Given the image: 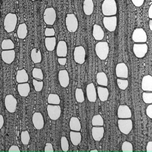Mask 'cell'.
I'll return each instance as SVG.
<instances>
[{
  "instance_id": "cell-1",
  "label": "cell",
  "mask_w": 152,
  "mask_h": 152,
  "mask_svg": "<svg viewBox=\"0 0 152 152\" xmlns=\"http://www.w3.org/2000/svg\"><path fill=\"white\" fill-rule=\"evenodd\" d=\"M102 11L105 16L115 15L117 12V4L115 0H104L102 5Z\"/></svg>"
},
{
  "instance_id": "cell-2",
  "label": "cell",
  "mask_w": 152,
  "mask_h": 152,
  "mask_svg": "<svg viewBox=\"0 0 152 152\" xmlns=\"http://www.w3.org/2000/svg\"><path fill=\"white\" fill-rule=\"evenodd\" d=\"M18 23V17L15 14L10 13L6 15L4 21V29L8 33L15 31Z\"/></svg>"
},
{
  "instance_id": "cell-3",
  "label": "cell",
  "mask_w": 152,
  "mask_h": 152,
  "mask_svg": "<svg viewBox=\"0 0 152 152\" xmlns=\"http://www.w3.org/2000/svg\"><path fill=\"white\" fill-rule=\"evenodd\" d=\"M95 51L97 56L102 60L106 59L109 52V47L106 42H99L96 44Z\"/></svg>"
},
{
  "instance_id": "cell-4",
  "label": "cell",
  "mask_w": 152,
  "mask_h": 152,
  "mask_svg": "<svg viewBox=\"0 0 152 152\" xmlns=\"http://www.w3.org/2000/svg\"><path fill=\"white\" fill-rule=\"evenodd\" d=\"M66 26L67 31L70 33H75L77 31L79 23L76 16L74 14H67L66 18Z\"/></svg>"
},
{
  "instance_id": "cell-5",
  "label": "cell",
  "mask_w": 152,
  "mask_h": 152,
  "mask_svg": "<svg viewBox=\"0 0 152 152\" xmlns=\"http://www.w3.org/2000/svg\"><path fill=\"white\" fill-rule=\"evenodd\" d=\"M118 127L120 131L128 135L131 131L133 128L132 120L129 119H120L118 120Z\"/></svg>"
},
{
  "instance_id": "cell-6",
  "label": "cell",
  "mask_w": 152,
  "mask_h": 152,
  "mask_svg": "<svg viewBox=\"0 0 152 152\" xmlns=\"http://www.w3.org/2000/svg\"><path fill=\"white\" fill-rule=\"evenodd\" d=\"M57 15L54 8H48L45 10L43 14V20L46 24L52 26L56 20Z\"/></svg>"
},
{
  "instance_id": "cell-7",
  "label": "cell",
  "mask_w": 152,
  "mask_h": 152,
  "mask_svg": "<svg viewBox=\"0 0 152 152\" xmlns=\"http://www.w3.org/2000/svg\"><path fill=\"white\" fill-rule=\"evenodd\" d=\"M132 39L135 43H145L147 41V35L144 29L136 28L133 31Z\"/></svg>"
},
{
  "instance_id": "cell-8",
  "label": "cell",
  "mask_w": 152,
  "mask_h": 152,
  "mask_svg": "<svg viewBox=\"0 0 152 152\" xmlns=\"http://www.w3.org/2000/svg\"><path fill=\"white\" fill-rule=\"evenodd\" d=\"M47 112L49 117L51 120L56 121L60 118L62 111L59 105L49 104L47 106Z\"/></svg>"
},
{
  "instance_id": "cell-9",
  "label": "cell",
  "mask_w": 152,
  "mask_h": 152,
  "mask_svg": "<svg viewBox=\"0 0 152 152\" xmlns=\"http://www.w3.org/2000/svg\"><path fill=\"white\" fill-rule=\"evenodd\" d=\"M74 58L75 61L79 64H83L85 62L86 53L85 49L83 46L75 47L74 51Z\"/></svg>"
},
{
  "instance_id": "cell-10",
  "label": "cell",
  "mask_w": 152,
  "mask_h": 152,
  "mask_svg": "<svg viewBox=\"0 0 152 152\" xmlns=\"http://www.w3.org/2000/svg\"><path fill=\"white\" fill-rule=\"evenodd\" d=\"M148 51L147 44L144 43H135L133 46V51L135 56L138 58L144 57Z\"/></svg>"
},
{
  "instance_id": "cell-11",
  "label": "cell",
  "mask_w": 152,
  "mask_h": 152,
  "mask_svg": "<svg viewBox=\"0 0 152 152\" xmlns=\"http://www.w3.org/2000/svg\"><path fill=\"white\" fill-rule=\"evenodd\" d=\"M103 24L107 31L110 32L115 31L117 27V17L115 15L104 17L103 18Z\"/></svg>"
},
{
  "instance_id": "cell-12",
  "label": "cell",
  "mask_w": 152,
  "mask_h": 152,
  "mask_svg": "<svg viewBox=\"0 0 152 152\" xmlns=\"http://www.w3.org/2000/svg\"><path fill=\"white\" fill-rule=\"evenodd\" d=\"M18 101L15 96L12 95H8L5 99V105L6 109L10 113L15 112L17 107Z\"/></svg>"
},
{
  "instance_id": "cell-13",
  "label": "cell",
  "mask_w": 152,
  "mask_h": 152,
  "mask_svg": "<svg viewBox=\"0 0 152 152\" xmlns=\"http://www.w3.org/2000/svg\"><path fill=\"white\" fill-rule=\"evenodd\" d=\"M115 74L118 78L127 79L129 77V69L125 63L117 64L115 67Z\"/></svg>"
},
{
  "instance_id": "cell-14",
  "label": "cell",
  "mask_w": 152,
  "mask_h": 152,
  "mask_svg": "<svg viewBox=\"0 0 152 152\" xmlns=\"http://www.w3.org/2000/svg\"><path fill=\"white\" fill-rule=\"evenodd\" d=\"M131 110L126 105H120L117 110V116L119 119H129L132 117Z\"/></svg>"
},
{
  "instance_id": "cell-15",
  "label": "cell",
  "mask_w": 152,
  "mask_h": 152,
  "mask_svg": "<svg viewBox=\"0 0 152 152\" xmlns=\"http://www.w3.org/2000/svg\"><path fill=\"white\" fill-rule=\"evenodd\" d=\"M58 80L61 86L64 88L68 87L70 83L69 73L66 69L60 70L58 72Z\"/></svg>"
},
{
  "instance_id": "cell-16",
  "label": "cell",
  "mask_w": 152,
  "mask_h": 152,
  "mask_svg": "<svg viewBox=\"0 0 152 152\" xmlns=\"http://www.w3.org/2000/svg\"><path fill=\"white\" fill-rule=\"evenodd\" d=\"M86 94L87 98L89 102H94L96 101L97 93L95 85L93 83H89L86 87Z\"/></svg>"
},
{
  "instance_id": "cell-17",
  "label": "cell",
  "mask_w": 152,
  "mask_h": 152,
  "mask_svg": "<svg viewBox=\"0 0 152 152\" xmlns=\"http://www.w3.org/2000/svg\"><path fill=\"white\" fill-rule=\"evenodd\" d=\"M32 122L35 129L40 130L43 129L44 125V121L41 113L36 112L32 116Z\"/></svg>"
},
{
  "instance_id": "cell-18",
  "label": "cell",
  "mask_w": 152,
  "mask_h": 152,
  "mask_svg": "<svg viewBox=\"0 0 152 152\" xmlns=\"http://www.w3.org/2000/svg\"><path fill=\"white\" fill-rule=\"evenodd\" d=\"M15 56V51L14 49L3 50L1 54L2 60L8 64H10L14 62Z\"/></svg>"
},
{
  "instance_id": "cell-19",
  "label": "cell",
  "mask_w": 152,
  "mask_h": 152,
  "mask_svg": "<svg viewBox=\"0 0 152 152\" xmlns=\"http://www.w3.org/2000/svg\"><path fill=\"white\" fill-rule=\"evenodd\" d=\"M104 133L103 126H94L91 129V134L93 139L96 141H100L103 138Z\"/></svg>"
},
{
  "instance_id": "cell-20",
  "label": "cell",
  "mask_w": 152,
  "mask_h": 152,
  "mask_svg": "<svg viewBox=\"0 0 152 152\" xmlns=\"http://www.w3.org/2000/svg\"><path fill=\"white\" fill-rule=\"evenodd\" d=\"M68 48L67 44L64 41L58 42L56 48L57 56L59 57H66L67 56Z\"/></svg>"
},
{
  "instance_id": "cell-21",
  "label": "cell",
  "mask_w": 152,
  "mask_h": 152,
  "mask_svg": "<svg viewBox=\"0 0 152 152\" xmlns=\"http://www.w3.org/2000/svg\"><path fill=\"white\" fill-rule=\"evenodd\" d=\"M141 88L145 91H152V76L151 75H145L142 78Z\"/></svg>"
},
{
  "instance_id": "cell-22",
  "label": "cell",
  "mask_w": 152,
  "mask_h": 152,
  "mask_svg": "<svg viewBox=\"0 0 152 152\" xmlns=\"http://www.w3.org/2000/svg\"><path fill=\"white\" fill-rule=\"evenodd\" d=\"M92 35L96 40L101 41L104 37V32L100 26L95 24L93 26Z\"/></svg>"
},
{
  "instance_id": "cell-23",
  "label": "cell",
  "mask_w": 152,
  "mask_h": 152,
  "mask_svg": "<svg viewBox=\"0 0 152 152\" xmlns=\"http://www.w3.org/2000/svg\"><path fill=\"white\" fill-rule=\"evenodd\" d=\"M18 91L21 96L27 97L31 91L30 84L27 83H19L18 85Z\"/></svg>"
},
{
  "instance_id": "cell-24",
  "label": "cell",
  "mask_w": 152,
  "mask_h": 152,
  "mask_svg": "<svg viewBox=\"0 0 152 152\" xmlns=\"http://www.w3.org/2000/svg\"><path fill=\"white\" fill-rule=\"evenodd\" d=\"M97 94L99 98L100 101L102 102H105L108 99L109 96V91L108 89L105 87H101V86H98Z\"/></svg>"
},
{
  "instance_id": "cell-25",
  "label": "cell",
  "mask_w": 152,
  "mask_h": 152,
  "mask_svg": "<svg viewBox=\"0 0 152 152\" xmlns=\"http://www.w3.org/2000/svg\"><path fill=\"white\" fill-rule=\"evenodd\" d=\"M94 4L92 0H84L83 3V10L86 15H91L94 11Z\"/></svg>"
},
{
  "instance_id": "cell-26",
  "label": "cell",
  "mask_w": 152,
  "mask_h": 152,
  "mask_svg": "<svg viewBox=\"0 0 152 152\" xmlns=\"http://www.w3.org/2000/svg\"><path fill=\"white\" fill-rule=\"evenodd\" d=\"M29 80V75L24 69L18 70L17 72L16 81L18 83H27Z\"/></svg>"
},
{
  "instance_id": "cell-27",
  "label": "cell",
  "mask_w": 152,
  "mask_h": 152,
  "mask_svg": "<svg viewBox=\"0 0 152 152\" xmlns=\"http://www.w3.org/2000/svg\"><path fill=\"white\" fill-rule=\"evenodd\" d=\"M69 127L71 130L80 132L81 129V124L79 118L73 116L70 119Z\"/></svg>"
},
{
  "instance_id": "cell-28",
  "label": "cell",
  "mask_w": 152,
  "mask_h": 152,
  "mask_svg": "<svg viewBox=\"0 0 152 152\" xmlns=\"http://www.w3.org/2000/svg\"><path fill=\"white\" fill-rule=\"evenodd\" d=\"M97 83L99 86L103 87H107L108 85V78L106 74L104 72H99L96 75Z\"/></svg>"
},
{
  "instance_id": "cell-29",
  "label": "cell",
  "mask_w": 152,
  "mask_h": 152,
  "mask_svg": "<svg viewBox=\"0 0 152 152\" xmlns=\"http://www.w3.org/2000/svg\"><path fill=\"white\" fill-rule=\"evenodd\" d=\"M70 137L71 142L74 145H78L81 141V133L80 132L71 131L70 132Z\"/></svg>"
},
{
  "instance_id": "cell-30",
  "label": "cell",
  "mask_w": 152,
  "mask_h": 152,
  "mask_svg": "<svg viewBox=\"0 0 152 152\" xmlns=\"http://www.w3.org/2000/svg\"><path fill=\"white\" fill-rule=\"evenodd\" d=\"M45 45L47 50L52 51L55 50L56 45V37H46L45 39Z\"/></svg>"
},
{
  "instance_id": "cell-31",
  "label": "cell",
  "mask_w": 152,
  "mask_h": 152,
  "mask_svg": "<svg viewBox=\"0 0 152 152\" xmlns=\"http://www.w3.org/2000/svg\"><path fill=\"white\" fill-rule=\"evenodd\" d=\"M17 34L19 39H24L26 38L28 34V30L27 25L25 23L20 24L18 26Z\"/></svg>"
},
{
  "instance_id": "cell-32",
  "label": "cell",
  "mask_w": 152,
  "mask_h": 152,
  "mask_svg": "<svg viewBox=\"0 0 152 152\" xmlns=\"http://www.w3.org/2000/svg\"><path fill=\"white\" fill-rule=\"evenodd\" d=\"M31 58L34 64L40 63L42 60V56L40 50L36 48L33 49L31 52Z\"/></svg>"
},
{
  "instance_id": "cell-33",
  "label": "cell",
  "mask_w": 152,
  "mask_h": 152,
  "mask_svg": "<svg viewBox=\"0 0 152 152\" xmlns=\"http://www.w3.org/2000/svg\"><path fill=\"white\" fill-rule=\"evenodd\" d=\"M1 48L3 50H9L15 48V44L10 39H5L2 41Z\"/></svg>"
},
{
  "instance_id": "cell-34",
  "label": "cell",
  "mask_w": 152,
  "mask_h": 152,
  "mask_svg": "<svg viewBox=\"0 0 152 152\" xmlns=\"http://www.w3.org/2000/svg\"><path fill=\"white\" fill-rule=\"evenodd\" d=\"M48 102L50 104L59 105L61 100L60 97L57 94L51 93L48 95Z\"/></svg>"
},
{
  "instance_id": "cell-35",
  "label": "cell",
  "mask_w": 152,
  "mask_h": 152,
  "mask_svg": "<svg viewBox=\"0 0 152 152\" xmlns=\"http://www.w3.org/2000/svg\"><path fill=\"white\" fill-rule=\"evenodd\" d=\"M91 124L93 126H103L104 124V119L100 114L96 115L92 118Z\"/></svg>"
},
{
  "instance_id": "cell-36",
  "label": "cell",
  "mask_w": 152,
  "mask_h": 152,
  "mask_svg": "<svg viewBox=\"0 0 152 152\" xmlns=\"http://www.w3.org/2000/svg\"><path fill=\"white\" fill-rule=\"evenodd\" d=\"M75 97L76 101L80 103H82L85 100L84 92L82 89L77 88L75 90Z\"/></svg>"
},
{
  "instance_id": "cell-37",
  "label": "cell",
  "mask_w": 152,
  "mask_h": 152,
  "mask_svg": "<svg viewBox=\"0 0 152 152\" xmlns=\"http://www.w3.org/2000/svg\"><path fill=\"white\" fill-rule=\"evenodd\" d=\"M31 137L29 132L27 130L23 131L21 134V140L24 145H28L30 143Z\"/></svg>"
},
{
  "instance_id": "cell-38",
  "label": "cell",
  "mask_w": 152,
  "mask_h": 152,
  "mask_svg": "<svg viewBox=\"0 0 152 152\" xmlns=\"http://www.w3.org/2000/svg\"><path fill=\"white\" fill-rule=\"evenodd\" d=\"M32 73L33 77L36 80H43L44 75H43V72L40 68L35 67L32 70Z\"/></svg>"
},
{
  "instance_id": "cell-39",
  "label": "cell",
  "mask_w": 152,
  "mask_h": 152,
  "mask_svg": "<svg viewBox=\"0 0 152 152\" xmlns=\"http://www.w3.org/2000/svg\"><path fill=\"white\" fill-rule=\"evenodd\" d=\"M116 82L119 88L122 90H125L129 86V81L126 79L118 78L116 80Z\"/></svg>"
},
{
  "instance_id": "cell-40",
  "label": "cell",
  "mask_w": 152,
  "mask_h": 152,
  "mask_svg": "<svg viewBox=\"0 0 152 152\" xmlns=\"http://www.w3.org/2000/svg\"><path fill=\"white\" fill-rule=\"evenodd\" d=\"M121 149L123 152H132L133 151V145L129 141H124L122 145Z\"/></svg>"
},
{
  "instance_id": "cell-41",
  "label": "cell",
  "mask_w": 152,
  "mask_h": 152,
  "mask_svg": "<svg viewBox=\"0 0 152 152\" xmlns=\"http://www.w3.org/2000/svg\"><path fill=\"white\" fill-rule=\"evenodd\" d=\"M61 147L64 152H67L69 149V144L67 138L64 136L62 137L61 138Z\"/></svg>"
},
{
  "instance_id": "cell-42",
  "label": "cell",
  "mask_w": 152,
  "mask_h": 152,
  "mask_svg": "<svg viewBox=\"0 0 152 152\" xmlns=\"http://www.w3.org/2000/svg\"><path fill=\"white\" fill-rule=\"evenodd\" d=\"M142 99L143 101L147 104H152V92L146 91L142 94Z\"/></svg>"
},
{
  "instance_id": "cell-43",
  "label": "cell",
  "mask_w": 152,
  "mask_h": 152,
  "mask_svg": "<svg viewBox=\"0 0 152 152\" xmlns=\"http://www.w3.org/2000/svg\"><path fill=\"white\" fill-rule=\"evenodd\" d=\"M33 84L35 91L40 92L42 90L43 87V82L42 81H39L38 80L33 79Z\"/></svg>"
},
{
  "instance_id": "cell-44",
  "label": "cell",
  "mask_w": 152,
  "mask_h": 152,
  "mask_svg": "<svg viewBox=\"0 0 152 152\" xmlns=\"http://www.w3.org/2000/svg\"><path fill=\"white\" fill-rule=\"evenodd\" d=\"M44 34H45V35L46 37H53V36H55L56 31H55V29L54 28L47 27L45 29Z\"/></svg>"
},
{
  "instance_id": "cell-45",
  "label": "cell",
  "mask_w": 152,
  "mask_h": 152,
  "mask_svg": "<svg viewBox=\"0 0 152 152\" xmlns=\"http://www.w3.org/2000/svg\"><path fill=\"white\" fill-rule=\"evenodd\" d=\"M44 151L45 152H53L54 151L53 145L50 143H47L45 145Z\"/></svg>"
},
{
  "instance_id": "cell-46",
  "label": "cell",
  "mask_w": 152,
  "mask_h": 152,
  "mask_svg": "<svg viewBox=\"0 0 152 152\" xmlns=\"http://www.w3.org/2000/svg\"><path fill=\"white\" fill-rule=\"evenodd\" d=\"M145 0H131L132 2L136 7H141L144 4Z\"/></svg>"
},
{
  "instance_id": "cell-47",
  "label": "cell",
  "mask_w": 152,
  "mask_h": 152,
  "mask_svg": "<svg viewBox=\"0 0 152 152\" xmlns=\"http://www.w3.org/2000/svg\"><path fill=\"white\" fill-rule=\"evenodd\" d=\"M146 113L150 119H152V104H149L146 109Z\"/></svg>"
},
{
  "instance_id": "cell-48",
  "label": "cell",
  "mask_w": 152,
  "mask_h": 152,
  "mask_svg": "<svg viewBox=\"0 0 152 152\" xmlns=\"http://www.w3.org/2000/svg\"><path fill=\"white\" fill-rule=\"evenodd\" d=\"M8 151L9 152H20L21 150L18 146L13 145L10 148Z\"/></svg>"
},
{
  "instance_id": "cell-49",
  "label": "cell",
  "mask_w": 152,
  "mask_h": 152,
  "mask_svg": "<svg viewBox=\"0 0 152 152\" xmlns=\"http://www.w3.org/2000/svg\"><path fill=\"white\" fill-rule=\"evenodd\" d=\"M58 62L60 65L65 66L67 62V59L66 57H60L58 58Z\"/></svg>"
},
{
  "instance_id": "cell-50",
  "label": "cell",
  "mask_w": 152,
  "mask_h": 152,
  "mask_svg": "<svg viewBox=\"0 0 152 152\" xmlns=\"http://www.w3.org/2000/svg\"><path fill=\"white\" fill-rule=\"evenodd\" d=\"M146 152H152V141H148L146 146Z\"/></svg>"
},
{
  "instance_id": "cell-51",
  "label": "cell",
  "mask_w": 152,
  "mask_h": 152,
  "mask_svg": "<svg viewBox=\"0 0 152 152\" xmlns=\"http://www.w3.org/2000/svg\"><path fill=\"white\" fill-rule=\"evenodd\" d=\"M4 124V119L3 115L0 114V129H2Z\"/></svg>"
},
{
  "instance_id": "cell-52",
  "label": "cell",
  "mask_w": 152,
  "mask_h": 152,
  "mask_svg": "<svg viewBox=\"0 0 152 152\" xmlns=\"http://www.w3.org/2000/svg\"><path fill=\"white\" fill-rule=\"evenodd\" d=\"M148 18L150 19L152 18V5L151 4L149 7V9L148 10Z\"/></svg>"
},
{
  "instance_id": "cell-53",
  "label": "cell",
  "mask_w": 152,
  "mask_h": 152,
  "mask_svg": "<svg viewBox=\"0 0 152 152\" xmlns=\"http://www.w3.org/2000/svg\"><path fill=\"white\" fill-rule=\"evenodd\" d=\"M149 27L150 28V31H152V19L149 21Z\"/></svg>"
},
{
  "instance_id": "cell-54",
  "label": "cell",
  "mask_w": 152,
  "mask_h": 152,
  "mask_svg": "<svg viewBox=\"0 0 152 152\" xmlns=\"http://www.w3.org/2000/svg\"><path fill=\"white\" fill-rule=\"evenodd\" d=\"M91 152H98V151L97 149H92V150H91Z\"/></svg>"
},
{
  "instance_id": "cell-55",
  "label": "cell",
  "mask_w": 152,
  "mask_h": 152,
  "mask_svg": "<svg viewBox=\"0 0 152 152\" xmlns=\"http://www.w3.org/2000/svg\"><path fill=\"white\" fill-rule=\"evenodd\" d=\"M1 0H0V7H1Z\"/></svg>"
},
{
  "instance_id": "cell-56",
  "label": "cell",
  "mask_w": 152,
  "mask_h": 152,
  "mask_svg": "<svg viewBox=\"0 0 152 152\" xmlns=\"http://www.w3.org/2000/svg\"><path fill=\"white\" fill-rule=\"evenodd\" d=\"M31 1H36V0H31Z\"/></svg>"
},
{
  "instance_id": "cell-57",
  "label": "cell",
  "mask_w": 152,
  "mask_h": 152,
  "mask_svg": "<svg viewBox=\"0 0 152 152\" xmlns=\"http://www.w3.org/2000/svg\"><path fill=\"white\" fill-rule=\"evenodd\" d=\"M0 18H1V13H0Z\"/></svg>"
}]
</instances>
